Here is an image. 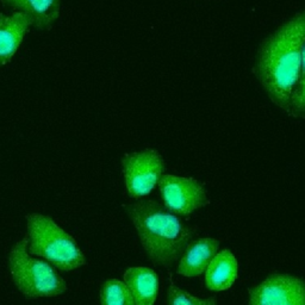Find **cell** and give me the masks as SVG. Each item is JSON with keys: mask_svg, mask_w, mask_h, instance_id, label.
<instances>
[{"mask_svg": "<svg viewBox=\"0 0 305 305\" xmlns=\"http://www.w3.org/2000/svg\"><path fill=\"white\" fill-rule=\"evenodd\" d=\"M305 43V10L279 26L260 46L254 74L268 98L289 113Z\"/></svg>", "mask_w": 305, "mask_h": 305, "instance_id": "1", "label": "cell"}, {"mask_svg": "<svg viewBox=\"0 0 305 305\" xmlns=\"http://www.w3.org/2000/svg\"><path fill=\"white\" fill-rule=\"evenodd\" d=\"M124 210L154 266L172 267L197 234L196 227L185 223L154 199L137 200L124 205Z\"/></svg>", "mask_w": 305, "mask_h": 305, "instance_id": "2", "label": "cell"}, {"mask_svg": "<svg viewBox=\"0 0 305 305\" xmlns=\"http://www.w3.org/2000/svg\"><path fill=\"white\" fill-rule=\"evenodd\" d=\"M28 222V252L49 261L61 271H73L86 263V258L75 240L57 225L53 218L31 214Z\"/></svg>", "mask_w": 305, "mask_h": 305, "instance_id": "3", "label": "cell"}, {"mask_svg": "<svg viewBox=\"0 0 305 305\" xmlns=\"http://www.w3.org/2000/svg\"><path fill=\"white\" fill-rule=\"evenodd\" d=\"M25 237L8 254V271L19 292L28 298L56 297L67 291V284L49 262L31 258Z\"/></svg>", "mask_w": 305, "mask_h": 305, "instance_id": "4", "label": "cell"}, {"mask_svg": "<svg viewBox=\"0 0 305 305\" xmlns=\"http://www.w3.org/2000/svg\"><path fill=\"white\" fill-rule=\"evenodd\" d=\"M125 190L134 199L150 194L165 172V161L156 149H143L125 154L122 159Z\"/></svg>", "mask_w": 305, "mask_h": 305, "instance_id": "5", "label": "cell"}, {"mask_svg": "<svg viewBox=\"0 0 305 305\" xmlns=\"http://www.w3.org/2000/svg\"><path fill=\"white\" fill-rule=\"evenodd\" d=\"M157 187L162 205L179 217H187L210 204L205 186L194 178L163 174Z\"/></svg>", "mask_w": 305, "mask_h": 305, "instance_id": "6", "label": "cell"}, {"mask_svg": "<svg viewBox=\"0 0 305 305\" xmlns=\"http://www.w3.org/2000/svg\"><path fill=\"white\" fill-rule=\"evenodd\" d=\"M248 305H305V280L289 273L269 274L248 289Z\"/></svg>", "mask_w": 305, "mask_h": 305, "instance_id": "7", "label": "cell"}, {"mask_svg": "<svg viewBox=\"0 0 305 305\" xmlns=\"http://www.w3.org/2000/svg\"><path fill=\"white\" fill-rule=\"evenodd\" d=\"M221 242L214 237L192 240L178 260L176 273L186 278L201 275L219 250Z\"/></svg>", "mask_w": 305, "mask_h": 305, "instance_id": "8", "label": "cell"}, {"mask_svg": "<svg viewBox=\"0 0 305 305\" xmlns=\"http://www.w3.org/2000/svg\"><path fill=\"white\" fill-rule=\"evenodd\" d=\"M4 7L24 15L31 28L50 30L61 15V0H0Z\"/></svg>", "mask_w": 305, "mask_h": 305, "instance_id": "9", "label": "cell"}, {"mask_svg": "<svg viewBox=\"0 0 305 305\" xmlns=\"http://www.w3.org/2000/svg\"><path fill=\"white\" fill-rule=\"evenodd\" d=\"M30 28L29 19L19 12L0 13V67L12 61Z\"/></svg>", "mask_w": 305, "mask_h": 305, "instance_id": "10", "label": "cell"}, {"mask_svg": "<svg viewBox=\"0 0 305 305\" xmlns=\"http://www.w3.org/2000/svg\"><path fill=\"white\" fill-rule=\"evenodd\" d=\"M204 273L207 290L212 292L229 290L238 276V262L236 256L228 248L218 250Z\"/></svg>", "mask_w": 305, "mask_h": 305, "instance_id": "11", "label": "cell"}, {"mask_svg": "<svg viewBox=\"0 0 305 305\" xmlns=\"http://www.w3.org/2000/svg\"><path fill=\"white\" fill-rule=\"evenodd\" d=\"M136 305H154L159 296V275L149 267H129L123 275Z\"/></svg>", "mask_w": 305, "mask_h": 305, "instance_id": "12", "label": "cell"}, {"mask_svg": "<svg viewBox=\"0 0 305 305\" xmlns=\"http://www.w3.org/2000/svg\"><path fill=\"white\" fill-rule=\"evenodd\" d=\"M100 305H136L126 284L118 279H108L100 290Z\"/></svg>", "mask_w": 305, "mask_h": 305, "instance_id": "13", "label": "cell"}, {"mask_svg": "<svg viewBox=\"0 0 305 305\" xmlns=\"http://www.w3.org/2000/svg\"><path fill=\"white\" fill-rule=\"evenodd\" d=\"M287 114L294 118H305V43L302 51L299 74L291 97L290 108Z\"/></svg>", "mask_w": 305, "mask_h": 305, "instance_id": "14", "label": "cell"}, {"mask_svg": "<svg viewBox=\"0 0 305 305\" xmlns=\"http://www.w3.org/2000/svg\"><path fill=\"white\" fill-rule=\"evenodd\" d=\"M167 305H218L217 297L200 298L183 290L169 279L167 289Z\"/></svg>", "mask_w": 305, "mask_h": 305, "instance_id": "15", "label": "cell"}]
</instances>
